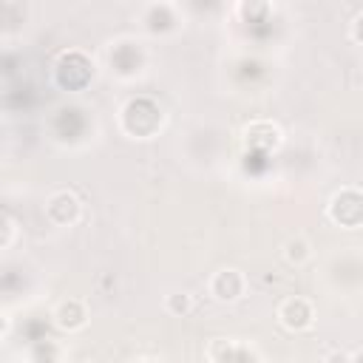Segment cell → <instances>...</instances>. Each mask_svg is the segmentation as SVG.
<instances>
[{
	"mask_svg": "<svg viewBox=\"0 0 363 363\" xmlns=\"http://www.w3.org/2000/svg\"><path fill=\"white\" fill-rule=\"evenodd\" d=\"M278 318H281V323L286 329L298 332V329H306L312 323V306H309L306 298H286L281 303V309H278Z\"/></svg>",
	"mask_w": 363,
	"mask_h": 363,
	"instance_id": "obj_5",
	"label": "cell"
},
{
	"mask_svg": "<svg viewBox=\"0 0 363 363\" xmlns=\"http://www.w3.org/2000/svg\"><path fill=\"white\" fill-rule=\"evenodd\" d=\"M284 255H286V261H292V264H303V261L309 258V244H306L303 238H289V241L284 244Z\"/></svg>",
	"mask_w": 363,
	"mask_h": 363,
	"instance_id": "obj_10",
	"label": "cell"
},
{
	"mask_svg": "<svg viewBox=\"0 0 363 363\" xmlns=\"http://www.w3.org/2000/svg\"><path fill=\"white\" fill-rule=\"evenodd\" d=\"M352 363H363V352H357V354H352Z\"/></svg>",
	"mask_w": 363,
	"mask_h": 363,
	"instance_id": "obj_15",
	"label": "cell"
},
{
	"mask_svg": "<svg viewBox=\"0 0 363 363\" xmlns=\"http://www.w3.org/2000/svg\"><path fill=\"white\" fill-rule=\"evenodd\" d=\"M352 37H354L357 43H363V14H360V17L352 23Z\"/></svg>",
	"mask_w": 363,
	"mask_h": 363,
	"instance_id": "obj_13",
	"label": "cell"
},
{
	"mask_svg": "<svg viewBox=\"0 0 363 363\" xmlns=\"http://www.w3.org/2000/svg\"><path fill=\"white\" fill-rule=\"evenodd\" d=\"M91 77H94V65L88 62L85 54L68 51V54L60 57V62H57V79H60L62 88H82Z\"/></svg>",
	"mask_w": 363,
	"mask_h": 363,
	"instance_id": "obj_3",
	"label": "cell"
},
{
	"mask_svg": "<svg viewBox=\"0 0 363 363\" xmlns=\"http://www.w3.org/2000/svg\"><path fill=\"white\" fill-rule=\"evenodd\" d=\"M326 363H352V357H349L346 352H332V354L326 357Z\"/></svg>",
	"mask_w": 363,
	"mask_h": 363,
	"instance_id": "obj_14",
	"label": "cell"
},
{
	"mask_svg": "<svg viewBox=\"0 0 363 363\" xmlns=\"http://www.w3.org/2000/svg\"><path fill=\"white\" fill-rule=\"evenodd\" d=\"M11 235H14V221L6 216V218H3V238H0V247H9V244H11Z\"/></svg>",
	"mask_w": 363,
	"mask_h": 363,
	"instance_id": "obj_12",
	"label": "cell"
},
{
	"mask_svg": "<svg viewBox=\"0 0 363 363\" xmlns=\"http://www.w3.org/2000/svg\"><path fill=\"white\" fill-rule=\"evenodd\" d=\"M57 357H60V349H57V343L43 337V340H37V343L31 346L28 363H57Z\"/></svg>",
	"mask_w": 363,
	"mask_h": 363,
	"instance_id": "obj_9",
	"label": "cell"
},
{
	"mask_svg": "<svg viewBox=\"0 0 363 363\" xmlns=\"http://www.w3.org/2000/svg\"><path fill=\"white\" fill-rule=\"evenodd\" d=\"M85 318H88V315H85V306H82L79 301H74V298L62 301V303L57 306V312H54L57 326L65 329V332H74V329L85 326Z\"/></svg>",
	"mask_w": 363,
	"mask_h": 363,
	"instance_id": "obj_7",
	"label": "cell"
},
{
	"mask_svg": "<svg viewBox=\"0 0 363 363\" xmlns=\"http://www.w3.org/2000/svg\"><path fill=\"white\" fill-rule=\"evenodd\" d=\"M190 309H193V301H190L187 292H173V295H167V312H173V315H187Z\"/></svg>",
	"mask_w": 363,
	"mask_h": 363,
	"instance_id": "obj_11",
	"label": "cell"
},
{
	"mask_svg": "<svg viewBox=\"0 0 363 363\" xmlns=\"http://www.w3.org/2000/svg\"><path fill=\"white\" fill-rule=\"evenodd\" d=\"M122 125L130 136H150L162 125V111L150 99H130L122 111Z\"/></svg>",
	"mask_w": 363,
	"mask_h": 363,
	"instance_id": "obj_1",
	"label": "cell"
},
{
	"mask_svg": "<svg viewBox=\"0 0 363 363\" xmlns=\"http://www.w3.org/2000/svg\"><path fill=\"white\" fill-rule=\"evenodd\" d=\"M145 23L153 34H162V31H170L176 26V14H173V6L167 3H156V6H147L145 11Z\"/></svg>",
	"mask_w": 363,
	"mask_h": 363,
	"instance_id": "obj_8",
	"label": "cell"
},
{
	"mask_svg": "<svg viewBox=\"0 0 363 363\" xmlns=\"http://www.w3.org/2000/svg\"><path fill=\"white\" fill-rule=\"evenodd\" d=\"M329 216L340 227H360L363 224V193L357 190H340L332 196Z\"/></svg>",
	"mask_w": 363,
	"mask_h": 363,
	"instance_id": "obj_2",
	"label": "cell"
},
{
	"mask_svg": "<svg viewBox=\"0 0 363 363\" xmlns=\"http://www.w3.org/2000/svg\"><path fill=\"white\" fill-rule=\"evenodd\" d=\"M45 213H48V218H51L54 224H74V221L79 218V201H77L74 193L60 190V193H54V196L48 199Z\"/></svg>",
	"mask_w": 363,
	"mask_h": 363,
	"instance_id": "obj_4",
	"label": "cell"
},
{
	"mask_svg": "<svg viewBox=\"0 0 363 363\" xmlns=\"http://www.w3.org/2000/svg\"><path fill=\"white\" fill-rule=\"evenodd\" d=\"M210 292L218 298V301H235L241 292H244V278L238 269H221L213 275L210 281Z\"/></svg>",
	"mask_w": 363,
	"mask_h": 363,
	"instance_id": "obj_6",
	"label": "cell"
}]
</instances>
